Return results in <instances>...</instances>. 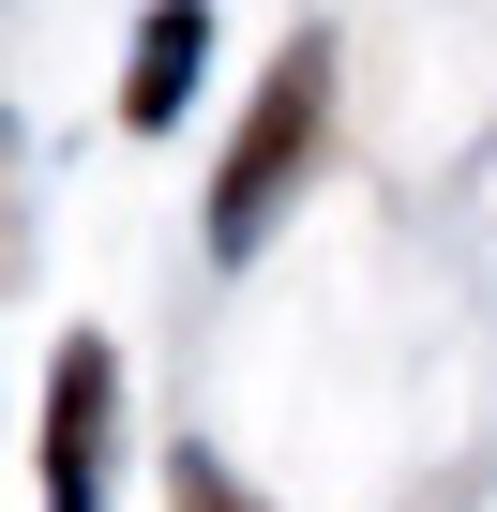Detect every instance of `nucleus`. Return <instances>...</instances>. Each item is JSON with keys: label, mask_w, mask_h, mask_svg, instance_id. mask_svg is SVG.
Wrapping results in <instances>:
<instances>
[{"label": "nucleus", "mask_w": 497, "mask_h": 512, "mask_svg": "<svg viewBox=\"0 0 497 512\" xmlns=\"http://www.w3.org/2000/svg\"><path fill=\"white\" fill-rule=\"evenodd\" d=\"M317 136H332V46L302 31V46H287V61L257 76V106H241L226 166H211V256H257V241L287 226V196H302Z\"/></svg>", "instance_id": "1"}, {"label": "nucleus", "mask_w": 497, "mask_h": 512, "mask_svg": "<svg viewBox=\"0 0 497 512\" xmlns=\"http://www.w3.org/2000/svg\"><path fill=\"white\" fill-rule=\"evenodd\" d=\"M106 422H121V347L61 332L46 347V512H106Z\"/></svg>", "instance_id": "2"}, {"label": "nucleus", "mask_w": 497, "mask_h": 512, "mask_svg": "<svg viewBox=\"0 0 497 512\" xmlns=\"http://www.w3.org/2000/svg\"><path fill=\"white\" fill-rule=\"evenodd\" d=\"M211 76V0H151L136 16V61H121V136H166Z\"/></svg>", "instance_id": "3"}, {"label": "nucleus", "mask_w": 497, "mask_h": 512, "mask_svg": "<svg viewBox=\"0 0 497 512\" xmlns=\"http://www.w3.org/2000/svg\"><path fill=\"white\" fill-rule=\"evenodd\" d=\"M166 512H272V497L241 482L226 452H196V437H181V452H166Z\"/></svg>", "instance_id": "4"}]
</instances>
